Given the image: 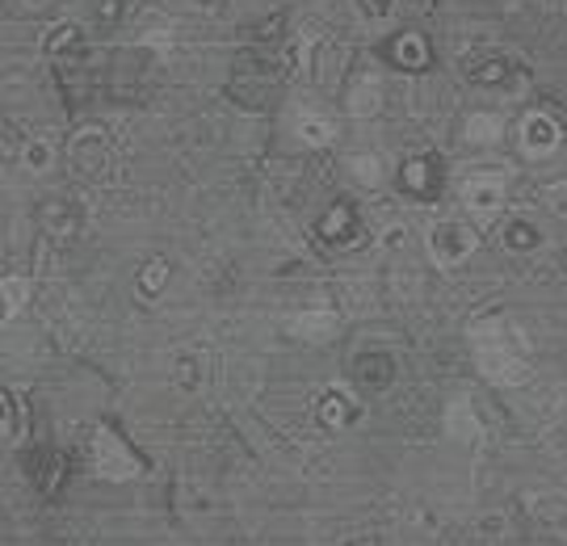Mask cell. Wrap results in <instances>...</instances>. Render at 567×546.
Returning a JSON list of instances; mask_svg holds the SVG:
<instances>
[{
	"mask_svg": "<svg viewBox=\"0 0 567 546\" xmlns=\"http://www.w3.org/2000/svg\"><path fill=\"white\" fill-rule=\"evenodd\" d=\"M282 93V63L269 60L257 47H244L227 72V102L240 110H269Z\"/></svg>",
	"mask_w": 567,
	"mask_h": 546,
	"instance_id": "obj_1",
	"label": "cell"
},
{
	"mask_svg": "<svg viewBox=\"0 0 567 546\" xmlns=\"http://www.w3.org/2000/svg\"><path fill=\"white\" fill-rule=\"evenodd\" d=\"M152 89V55L147 51H118L105 68V97L110 102H143Z\"/></svg>",
	"mask_w": 567,
	"mask_h": 546,
	"instance_id": "obj_2",
	"label": "cell"
},
{
	"mask_svg": "<svg viewBox=\"0 0 567 546\" xmlns=\"http://www.w3.org/2000/svg\"><path fill=\"white\" fill-rule=\"evenodd\" d=\"M379 60H383L386 68H395V72L416 76V72H429V68L437 63V51H433L429 34H421V30H400V34H391V39L379 42Z\"/></svg>",
	"mask_w": 567,
	"mask_h": 546,
	"instance_id": "obj_3",
	"label": "cell"
},
{
	"mask_svg": "<svg viewBox=\"0 0 567 546\" xmlns=\"http://www.w3.org/2000/svg\"><path fill=\"white\" fill-rule=\"evenodd\" d=\"M316 236H320L324 248H332V253L358 248V244L365 240V223H362V215H358V206L349 203V198H337V203L320 215V223H316Z\"/></svg>",
	"mask_w": 567,
	"mask_h": 546,
	"instance_id": "obj_4",
	"label": "cell"
},
{
	"mask_svg": "<svg viewBox=\"0 0 567 546\" xmlns=\"http://www.w3.org/2000/svg\"><path fill=\"white\" fill-rule=\"evenodd\" d=\"M395 185H400V194L408 198H416V203H437L442 198V189H446V168H442V156H412V161L400 164V173H395Z\"/></svg>",
	"mask_w": 567,
	"mask_h": 546,
	"instance_id": "obj_5",
	"label": "cell"
},
{
	"mask_svg": "<svg viewBox=\"0 0 567 546\" xmlns=\"http://www.w3.org/2000/svg\"><path fill=\"white\" fill-rule=\"evenodd\" d=\"M68 164H72V173H81L84 182L105 177V168H110V140H105L102 126H81L68 140Z\"/></svg>",
	"mask_w": 567,
	"mask_h": 546,
	"instance_id": "obj_6",
	"label": "cell"
},
{
	"mask_svg": "<svg viewBox=\"0 0 567 546\" xmlns=\"http://www.w3.org/2000/svg\"><path fill=\"white\" fill-rule=\"evenodd\" d=\"M21 466H25V475H30V484L39 487L42 496H55L68 480V454H63L60 445H30L25 454H21Z\"/></svg>",
	"mask_w": 567,
	"mask_h": 546,
	"instance_id": "obj_7",
	"label": "cell"
},
{
	"mask_svg": "<svg viewBox=\"0 0 567 546\" xmlns=\"http://www.w3.org/2000/svg\"><path fill=\"white\" fill-rule=\"evenodd\" d=\"M34 223H39V231L47 236V240L72 244L76 236H81L84 215H81V206L72 203V198L51 194V198H42V203H39V210H34Z\"/></svg>",
	"mask_w": 567,
	"mask_h": 546,
	"instance_id": "obj_8",
	"label": "cell"
},
{
	"mask_svg": "<svg viewBox=\"0 0 567 546\" xmlns=\"http://www.w3.org/2000/svg\"><path fill=\"white\" fill-rule=\"evenodd\" d=\"M349 374L365 391H386V387L395 383V358L386 349H362V353L349 358Z\"/></svg>",
	"mask_w": 567,
	"mask_h": 546,
	"instance_id": "obj_9",
	"label": "cell"
},
{
	"mask_svg": "<svg viewBox=\"0 0 567 546\" xmlns=\"http://www.w3.org/2000/svg\"><path fill=\"white\" fill-rule=\"evenodd\" d=\"M42 51L51 63H72L89 55V39L81 34V25H51L42 39Z\"/></svg>",
	"mask_w": 567,
	"mask_h": 546,
	"instance_id": "obj_10",
	"label": "cell"
},
{
	"mask_svg": "<svg viewBox=\"0 0 567 546\" xmlns=\"http://www.w3.org/2000/svg\"><path fill=\"white\" fill-rule=\"evenodd\" d=\"M471 227H463V223H442L433 236H429V248L437 253V261H446V265H454V261H463L466 253H471Z\"/></svg>",
	"mask_w": 567,
	"mask_h": 546,
	"instance_id": "obj_11",
	"label": "cell"
},
{
	"mask_svg": "<svg viewBox=\"0 0 567 546\" xmlns=\"http://www.w3.org/2000/svg\"><path fill=\"white\" fill-rule=\"evenodd\" d=\"M517 76V63L508 55H480V60L466 63V81L484 84V89H496V84H508Z\"/></svg>",
	"mask_w": 567,
	"mask_h": 546,
	"instance_id": "obj_12",
	"label": "cell"
},
{
	"mask_svg": "<svg viewBox=\"0 0 567 546\" xmlns=\"http://www.w3.org/2000/svg\"><path fill=\"white\" fill-rule=\"evenodd\" d=\"M316 421L324 429H349L353 421H358V404H349L341 391H324L320 400H316Z\"/></svg>",
	"mask_w": 567,
	"mask_h": 546,
	"instance_id": "obj_13",
	"label": "cell"
},
{
	"mask_svg": "<svg viewBox=\"0 0 567 546\" xmlns=\"http://www.w3.org/2000/svg\"><path fill=\"white\" fill-rule=\"evenodd\" d=\"M131 13H135V0H89V18L102 30H118Z\"/></svg>",
	"mask_w": 567,
	"mask_h": 546,
	"instance_id": "obj_14",
	"label": "cell"
},
{
	"mask_svg": "<svg viewBox=\"0 0 567 546\" xmlns=\"http://www.w3.org/2000/svg\"><path fill=\"white\" fill-rule=\"evenodd\" d=\"M282 30H286V13H282V9H278L274 18L257 21V25H244V42L261 51V47H274V42L282 39Z\"/></svg>",
	"mask_w": 567,
	"mask_h": 546,
	"instance_id": "obj_15",
	"label": "cell"
},
{
	"mask_svg": "<svg viewBox=\"0 0 567 546\" xmlns=\"http://www.w3.org/2000/svg\"><path fill=\"white\" fill-rule=\"evenodd\" d=\"M538 240H543V231H538L529 219H513L505 227V248H508V253H534V248H538Z\"/></svg>",
	"mask_w": 567,
	"mask_h": 546,
	"instance_id": "obj_16",
	"label": "cell"
},
{
	"mask_svg": "<svg viewBox=\"0 0 567 546\" xmlns=\"http://www.w3.org/2000/svg\"><path fill=\"white\" fill-rule=\"evenodd\" d=\"M555 147V122L543 119V114H534V119H526V152H550Z\"/></svg>",
	"mask_w": 567,
	"mask_h": 546,
	"instance_id": "obj_17",
	"label": "cell"
},
{
	"mask_svg": "<svg viewBox=\"0 0 567 546\" xmlns=\"http://www.w3.org/2000/svg\"><path fill=\"white\" fill-rule=\"evenodd\" d=\"M164 282H168V261H164V257H156V261L143 265V274H140V290H143V295H161Z\"/></svg>",
	"mask_w": 567,
	"mask_h": 546,
	"instance_id": "obj_18",
	"label": "cell"
},
{
	"mask_svg": "<svg viewBox=\"0 0 567 546\" xmlns=\"http://www.w3.org/2000/svg\"><path fill=\"white\" fill-rule=\"evenodd\" d=\"M25 429H30V421L21 425V404L13 391H4V437L9 442H18V437H25Z\"/></svg>",
	"mask_w": 567,
	"mask_h": 546,
	"instance_id": "obj_19",
	"label": "cell"
},
{
	"mask_svg": "<svg viewBox=\"0 0 567 546\" xmlns=\"http://www.w3.org/2000/svg\"><path fill=\"white\" fill-rule=\"evenodd\" d=\"M25 164H30L34 173H47V164H51V147H42V143H25Z\"/></svg>",
	"mask_w": 567,
	"mask_h": 546,
	"instance_id": "obj_20",
	"label": "cell"
},
{
	"mask_svg": "<svg viewBox=\"0 0 567 546\" xmlns=\"http://www.w3.org/2000/svg\"><path fill=\"white\" fill-rule=\"evenodd\" d=\"M358 4H362L370 18H386V13L395 9V0H358Z\"/></svg>",
	"mask_w": 567,
	"mask_h": 546,
	"instance_id": "obj_21",
	"label": "cell"
},
{
	"mask_svg": "<svg viewBox=\"0 0 567 546\" xmlns=\"http://www.w3.org/2000/svg\"><path fill=\"white\" fill-rule=\"evenodd\" d=\"M395 4H400V9H404L408 18H421V13H429V9H433V4H437V0H395Z\"/></svg>",
	"mask_w": 567,
	"mask_h": 546,
	"instance_id": "obj_22",
	"label": "cell"
},
{
	"mask_svg": "<svg viewBox=\"0 0 567 546\" xmlns=\"http://www.w3.org/2000/svg\"><path fill=\"white\" fill-rule=\"evenodd\" d=\"M349 546H383V543H379L374 534H365V538H353V543H349Z\"/></svg>",
	"mask_w": 567,
	"mask_h": 546,
	"instance_id": "obj_23",
	"label": "cell"
}]
</instances>
